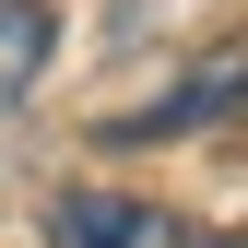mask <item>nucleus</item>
Segmentation results:
<instances>
[{
  "instance_id": "f257e3e1",
  "label": "nucleus",
  "mask_w": 248,
  "mask_h": 248,
  "mask_svg": "<svg viewBox=\"0 0 248 248\" xmlns=\"http://www.w3.org/2000/svg\"><path fill=\"white\" fill-rule=\"evenodd\" d=\"M59 248H248V236H201L154 201H118V189H59Z\"/></svg>"
},
{
  "instance_id": "f03ea898",
  "label": "nucleus",
  "mask_w": 248,
  "mask_h": 248,
  "mask_svg": "<svg viewBox=\"0 0 248 248\" xmlns=\"http://www.w3.org/2000/svg\"><path fill=\"white\" fill-rule=\"evenodd\" d=\"M248 107V47H213L177 95H154V107H130V118H107V142H177V130H213V118H236Z\"/></svg>"
},
{
  "instance_id": "7ed1b4c3",
  "label": "nucleus",
  "mask_w": 248,
  "mask_h": 248,
  "mask_svg": "<svg viewBox=\"0 0 248 248\" xmlns=\"http://www.w3.org/2000/svg\"><path fill=\"white\" fill-rule=\"evenodd\" d=\"M47 47H59V12H47V0H0V118L36 95Z\"/></svg>"
}]
</instances>
